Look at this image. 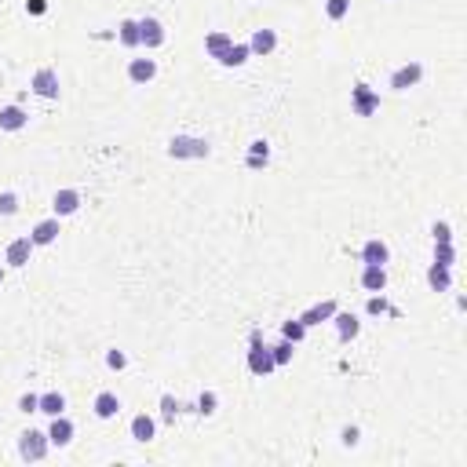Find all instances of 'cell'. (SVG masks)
<instances>
[{"mask_svg":"<svg viewBox=\"0 0 467 467\" xmlns=\"http://www.w3.org/2000/svg\"><path fill=\"white\" fill-rule=\"evenodd\" d=\"M208 139H198V135H175L172 142H168V157H175V161H201V157H208Z\"/></svg>","mask_w":467,"mask_h":467,"instance_id":"6da1fadb","label":"cell"},{"mask_svg":"<svg viewBox=\"0 0 467 467\" xmlns=\"http://www.w3.org/2000/svg\"><path fill=\"white\" fill-rule=\"evenodd\" d=\"M47 431H22L19 434V457L22 460H44L47 457Z\"/></svg>","mask_w":467,"mask_h":467,"instance_id":"7a4b0ae2","label":"cell"},{"mask_svg":"<svg viewBox=\"0 0 467 467\" xmlns=\"http://www.w3.org/2000/svg\"><path fill=\"white\" fill-rule=\"evenodd\" d=\"M249 369L255 376H267V373H274V354H270V347L267 343H260V332L252 336V350H249Z\"/></svg>","mask_w":467,"mask_h":467,"instance_id":"3957f363","label":"cell"},{"mask_svg":"<svg viewBox=\"0 0 467 467\" xmlns=\"http://www.w3.org/2000/svg\"><path fill=\"white\" fill-rule=\"evenodd\" d=\"M420 77H424V66H420V62H406V66H398V70L391 73V88H394V91H409V88L420 84Z\"/></svg>","mask_w":467,"mask_h":467,"instance_id":"277c9868","label":"cell"},{"mask_svg":"<svg viewBox=\"0 0 467 467\" xmlns=\"http://www.w3.org/2000/svg\"><path fill=\"white\" fill-rule=\"evenodd\" d=\"M29 88H34L40 99H59V73L52 66H40L34 73V84H29Z\"/></svg>","mask_w":467,"mask_h":467,"instance_id":"5b68a950","label":"cell"},{"mask_svg":"<svg viewBox=\"0 0 467 467\" xmlns=\"http://www.w3.org/2000/svg\"><path fill=\"white\" fill-rule=\"evenodd\" d=\"M29 255H34V241L29 237H15L11 245H8V255H4V263L15 267V270H22L29 263Z\"/></svg>","mask_w":467,"mask_h":467,"instance_id":"8992f818","label":"cell"},{"mask_svg":"<svg viewBox=\"0 0 467 467\" xmlns=\"http://www.w3.org/2000/svg\"><path fill=\"white\" fill-rule=\"evenodd\" d=\"M47 442L59 445V449L73 442V420H70L66 413H62V416H52V427H47Z\"/></svg>","mask_w":467,"mask_h":467,"instance_id":"52a82bcc","label":"cell"},{"mask_svg":"<svg viewBox=\"0 0 467 467\" xmlns=\"http://www.w3.org/2000/svg\"><path fill=\"white\" fill-rule=\"evenodd\" d=\"M139 44L142 47H161L165 44V26H161L157 19H139Z\"/></svg>","mask_w":467,"mask_h":467,"instance_id":"ba28073f","label":"cell"},{"mask_svg":"<svg viewBox=\"0 0 467 467\" xmlns=\"http://www.w3.org/2000/svg\"><path fill=\"white\" fill-rule=\"evenodd\" d=\"M380 110V95L369 88V84H358L354 88V114H362V117H369V114H376Z\"/></svg>","mask_w":467,"mask_h":467,"instance_id":"9c48e42d","label":"cell"},{"mask_svg":"<svg viewBox=\"0 0 467 467\" xmlns=\"http://www.w3.org/2000/svg\"><path fill=\"white\" fill-rule=\"evenodd\" d=\"M91 409H95L99 420H114V416L121 413V398L114 391H99V394H95V401H91Z\"/></svg>","mask_w":467,"mask_h":467,"instance_id":"30bf717a","label":"cell"},{"mask_svg":"<svg viewBox=\"0 0 467 467\" xmlns=\"http://www.w3.org/2000/svg\"><path fill=\"white\" fill-rule=\"evenodd\" d=\"M52 208H55V216L59 219H66V216H73L77 208H80V190H59V194L52 198Z\"/></svg>","mask_w":467,"mask_h":467,"instance_id":"8fae6325","label":"cell"},{"mask_svg":"<svg viewBox=\"0 0 467 467\" xmlns=\"http://www.w3.org/2000/svg\"><path fill=\"white\" fill-rule=\"evenodd\" d=\"M391 260V249H387V241H380V237H369L365 245H362V263H376L383 267Z\"/></svg>","mask_w":467,"mask_h":467,"instance_id":"7c38bea8","label":"cell"},{"mask_svg":"<svg viewBox=\"0 0 467 467\" xmlns=\"http://www.w3.org/2000/svg\"><path fill=\"white\" fill-rule=\"evenodd\" d=\"M55 237H59V216L44 219V223H37V227H34V234H29V241H34V249L55 245Z\"/></svg>","mask_w":467,"mask_h":467,"instance_id":"4fadbf2b","label":"cell"},{"mask_svg":"<svg viewBox=\"0 0 467 467\" xmlns=\"http://www.w3.org/2000/svg\"><path fill=\"white\" fill-rule=\"evenodd\" d=\"M336 311H340V303H336V299H325V303H318V307H311V311H303L299 314V321H303V325H321V321H329Z\"/></svg>","mask_w":467,"mask_h":467,"instance_id":"5bb4252c","label":"cell"},{"mask_svg":"<svg viewBox=\"0 0 467 467\" xmlns=\"http://www.w3.org/2000/svg\"><path fill=\"white\" fill-rule=\"evenodd\" d=\"M26 124H29V117H26L22 106H4L0 110V132H22Z\"/></svg>","mask_w":467,"mask_h":467,"instance_id":"9a60e30c","label":"cell"},{"mask_svg":"<svg viewBox=\"0 0 467 467\" xmlns=\"http://www.w3.org/2000/svg\"><path fill=\"white\" fill-rule=\"evenodd\" d=\"M362 288H369V292H383V288H387V267L365 263V270H362Z\"/></svg>","mask_w":467,"mask_h":467,"instance_id":"2e32d148","label":"cell"},{"mask_svg":"<svg viewBox=\"0 0 467 467\" xmlns=\"http://www.w3.org/2000/svg\"><path fill=\"white\" fill-rule=\"evenodd\" d=\"M274 47H278V34H274V29H255L252 40H249V52L252 55H270Z\"/></svg>","mask_w":467,"mask_h":467,"instance_id":"e0dca14e","label":"cell"},{"mask_svg":"<svg viewBox=\"0 0 467 467\" xmlns=\"http://www.w3.org/2000/svg\"><path fill=\"white\" fill-rule=\"evenodd\" d=\"M332 321H336V332H340V340H343V343H350L354 336L362 332V321L354 318V314H343V311H336V314H332Z\"/></svg>","mask_w":467,"mask_h":467,"instance_id":"ac0fdd59","label":"cell"},{"mask_svg":"<svg viewBox=\"0 0 467 467\" xmlns=\"http://www.w3.org/2000/svg\"><path fill=\"white\" fill-rule=\"evenodd\" d=\"M128 77L135 80V84H150L157 77V62L154 59H132V66H128Z\"/></svg>","mask_w":467,"mask_h":467,"instance_id":"d6986e66","label":"cell"},{"mask_svg":"<svg viewBox=\"0 0 467 467\" xmlns=\"http://www.w3.org/2000/svg\"><path fill=\"white\" fill-rule=\"evenodd\" d=\"M154 434H157V424H154V416L139 413L135 420H132V438H135V442H154Z\"/></svg>","mask_w":467,"mask_h":467,"instance_id":"ffe728a7","label":"cell"},{"mask_svg":"<svg viewBox=\"0 0 467 467\" xmlns=\"http://www.w3.org/2000/svg\"><path fill=\"white\" fill-rule=\"evenodd\" d=\"M230 44H234V37H230V34H223V29H216V34H208V37H205V52L212 55V59H223V52H227Z\"/></svg>","mask_w":467,"mask_h":467,"instance_id":"44dd1931","label":"cell"},{"mask_svg":"<svg viewBox=\"0 0 467 467\" xmlns=\"http://www.w3.org/2000/svg\"><path fill=\"white\" fill-rule=\"evenodd\" d=\"M37 413H44V416H62V413H66V398H62L59 391H47V394H40Z\"/></svg>","mask_w":467,"mask_h":467,"instance_id":"7402d4cb","label":"cell"},{"mask_svg":"<svg viewBox=\"0 0 467 467\" xmlns=\"http://www.w3.org/2000/svg\"><path fill=\"white\" fill-rule=\"evenodd\" d=\"M427 285L434 288V292H449V288H453V278H449V267H438V263H434V267L427 270Z\"/></svg>","mask_w":467,"mask_h":467,"instance_id":"603a6c76","label":"cell"},{"mask_svg":"<svg viewBox=\"0 0 467 467\" xmlns=\"http://www.w3.org/2000/svg\"><path fill=\"white\" fill-rule=\"evenodd\" d=\"M249 55H252V52H249V44H230L227 52H223V59H219V62H223V66H230V70H234V66H245V62H249Z\"/></svg>","mask_w":467,"mask_h":467,"instance_id":"cb8c5ba5","label":"cell"},{"mask_svg":"<svg viewBox=\"0 0 467 467\" xmlns=\"http://www.w3.org/2000/svg\"><path fill=\"white\" fill-rule=\"evenodd\" d=\"M267 161H270V147H267L263 139H255L252 147H249V157H245V165H249V168H263Z\"/></svg>","mask_w":467,"mask_h":467,"instance_id":"d4e9b609","label":"cell"},{"mask_svg":"<svg viewBox=\"0 0 467 467\" xmlns=\"http://www.w3.org/2000/svg\"><path fill=\"white\" fill-rule=\"evenodd\" d=\"M117 40H121L124 47H139V22L124 19V22L117 26Z\"/></svg>","mask_w":467,"mask_h":467,"instance_id":"484cf974","label":"cell"},{"mask_svg":"<svg viewBox=\"0 0 467 467\" xmlns=\"http://www.w3.org/2000/svg\"><path fill=\"white\" fill-rule=\"evenodd\" d=\"M281 336H285L288 343H299L303 336H307V325H303L299 318H292V321H285V325H281Z\"/></svg>","mask_w":467,"mask_h":467,"instance_id":"4316f807","label":"cell"},{"mask_svg":"<svg viewBox=\"0 0 467 467\" xmlns=\"http://www.w3.org/2000/svg\"><path fill=\"white\" fill-rule=\"evenodd\" d=\"M347 11H350V0H325V15H329L332 22L347 19Z\"/></svg>","mask_w":467,"mask_h":467,"instance_id":"83f0119b","label":"cell"},{"mask_svg":"<svg viewBox=\"0 0 467 467\" xmlns=\"http://www.w3.org/2000/svg\"><path fill=\"white\" fill-rule=\"evenodd\" d=\"M457 252H453V241H445V245H434V263L438 267H453Z\"/></svg>","mask_w":467,"mask_h":467,"instance_id":"f1b7e54d","label":"cell"},{"mask_svg":"<svg viewBox=\"0 0 467 467\" xmlns=\"http://www.w3.org/2000/svg\"><path fill=\"white\" fill-rule=\"evenodd\" d=\"M292 347H296V343H288V340H281L278 347H270V354H274V365H288V362H292V354H296Z\"/></svg>","mask_w":467,"mask_h":467,"instance_id":"f546056e","label":"cell"},{"mask_svg":"<svg viewBox=\"0 0 467 467\" xmlns=\"http://www.w3.org/2000/svg\"><path fill=\"white\" fill-rule=\"evenodd\" d=\"M216 406H219V394H216V391H205V394L198 398V413H205V416H212Z\"/></svg>","mask_w":467,"mask_h":467,"instance_id":"4dcf8cb0","label":"cell"},{"mask_svg":"<svg viewBox=\"0 0 467 467\" xmlns=\"http://www.w3.org/2000/svg\"><path fill=\"white\" fill-rule=\"evenodd\" d=\"M15 212H19V194L8 190V194H0V216H15Z\"/></svg>","mask_w":467,"mask_h":467,"instance_id":"1f68e13d","label":"cell"},{"mask_svg":"<svg viewBox=\"0 0 467 467\" xmlns=\"http://www.w3.org/2000/svg\"><path fill=\"white\" fill-rule=\"evenodd\" d=\"M431 234H434V245H445V241H453V230H449V223H434Z\"/></svg>","mask_w":467,"mask_h":467,"instance_id":"d6a6232c","label":"cell"},{"mask_svg":"<svg viewBox=\"0 0 467 467\" xmlns=\"http://www.w3.org/2000/svg\"><path fill=\"white\" fill-rule=\"evenodd\" d=\"M37 406H40V394H22L19 398V413H37Z\"/></svg>","mask_w":467,"mask_h":467,"instance_id":"836d02e7","label":"cell"},{"mask_svg":"<svg viewBox=\"0 0 467 467\" xmlns=\"http://www.w3.org/2000/svg\"><path fill=\"white\" fill-rule=\"evenodd\" d=\"M161 409H165V420H175V413H179V401H175L172 394L161 398Z\"/></svg>","mask_w":467,"mask_h":467,"instance_id":"e575fe53","label":"cell"},{"mask_svg":"<svg viewBox=\"0 0 467 467\" xmlns=\"http://www.w3.org/2000/svg\"><path fill=\"white\" fill-rule=\"evenodd\" d=\"M106 365H110V369H117V373H121V369L128 365V358H124L121 350H110V354H106Z\"/></svg>","mask_w":467,"mask_h":467,"instance_id":"d590c367","label":"cell"},{"mask_svg":"<svg viewBox=\"0 0 467 467\" xmlns=\"http://www.w3.org/2000/svg\"><path fill=\"white\" fill-rule=\"evenodd\" d=\"M383 311H387V299H383V296L369 299V314H383Z\"/></svg>","mask_w":467,"mask_h":467,"instance_id":"8d00e7d4","label":"cell"},{"mask_svg":"<svg viewBox=\"0 0 467 467\" xmlns=\"http://www.w3.org/2000/svg\"><path fill=\"white\" fill-rule=\"evenodd\" d=\"M340 442H343V445H358V427H343Z\"/></svg>","mask_w":467,"mask_h":467,"instance_id":"74e56055","label":"cell"},{"mask_svg":"<svg viewBox=\"0 0 467 467\" xmlns=\"http://www.w3.org/2000/svg\"><path fill=\"white\" fill-rule=\"evenodd\" d=\"M29 11H34V15H44L47 4H44V0H29Z\"/></svg>","mask_w":467,"mask_h":467,"instance_id":"f35d334b","label":"cell"},{"mask_svg":"<svg viewBox=\"0 0 467 467\" xmlns=\"http://www.w3.org/2000/svg\"><path fill=\"white\" fill-rule=\"evenodd\" d=\"M0 285H4V267H0Z\"/></svg>","mask_w":467,"mask_h":467,"instance_id":"ab89813d","label":"cell"}]
</instances>
